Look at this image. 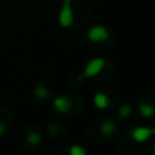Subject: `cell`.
Instances as JSON below:
<instances>
[{
    "label": "cell",
    "instance_id": "6da1fadb",
    "mask_svg": "<svg viewBox=\"0 0 155 155\" xmlns=\"http://www.w3.org/2000/svg\"><path fill=\"white\" fill-rule=\"evenodd\" d=\"M106 65V60L104 57H95V59L90 60V61L86 64L84 71H83V78L88 79V78H94L97 76Z\"/></svg>",
    "mask_w": 155,
    "mask_h": 155
},
{
    "label": "cell",
    "instance_id": "7a4b0ae2",
    "mask_svg": "<svg viewBox=\"0 0 155 155\" xmlns=\"http://www.w3.org/2000/svg\"><path fill=\"white\" fill-rule=\"evenodd\" d=\"M110 33L102 25H95V26L90 27L87 30V38L91 42H104V41L109 40Z\"/></svg>",
    "mask_w": 155,
    "mask_h": 155
},
{
    "label": "cell",
    "instance_id": "3957f363",
    "mask_svg": "<svg viewBox=\"0 0 155 155\" xmlns=\"http://www.w3.org/2000/svg\"><path fill=\"white\" fill-rule=\"evenodd\" d=\"M59 22L63 27H71L74 25V11L71 0H64V4L59 14Z\"/></svg>",
    "mask_w": 155,
    "mask_h": 155
},
{
    "label": "cell",
    "instance_id": "277c9868",
    "mask_svg": "<svg viewBox=\"0 0 155 155\" xmlns=\"http://www.w3.org/2000/svg\"><path fill=\"white\" fill-rule=\"evenodd\" d=\"M154 135V129L153 128H147V127H137L132 131V139L137 143H143L147 139H150Z\"/></svg>",
    "mask_w": 155,
    "mask_h": 155
},
{
    "label": "cell",
    "instance_id": "5b68a950",
    "mask_svg": "<svg viewBox=\"0 0 155 155\" xmlns=\"http://www.w3.org/2000/svg\"><path fill=\"white\" fill-rule=\"evenodd\" d=\"M53 107L57 113L64 114V113H67L68 110H70L71 102L65 95H60V97H57V98L53 99Z\"/></svg>",
    "mask_w": 155,
    "mask_h": 155
},
{
    "label": "cell",
    "instance_id": "8992f818",
    "mask_svg": "<svg viewBox=\"0 0 155 155\" xmlns=\"http://www.w3.org/2000/svg\"><path fill=\"white\" fill-rule=\"evenodd\" d=\"M93 102H94V105H95V107L104 110V109H106V107L109 106L110 99L105 93H97L95 95H94V98H93Z\"/></svg>",
    "mask_w": 155,
    "mask_h": 155
},
{
    "label": "cell",
    "instance_id": "52a82bcc",
    "mask_svg": "<svg viewBox=\"0 0 155 155\" xmlns=\"http://www.w3.org/2000/svg\"><path fill=\"white\" fill-rule=\"evenodd\" d=\"M139 113L142 117L148 118V117H153L154 116V107L148 104H140L139 105Z\"/></svg>",
    "mask_w": 155,
    "mask_h": 155
},
{
    "label": "cell",
    "instance_id": "ba28073f",
    "mask_svg": "<svg viewBox=\"0 0 155 155\" xmlns=\"http://www.w3.org/2000/svg\"><path fill=\"white\" fill-rule=\"evenodd\" d=\"M114 129H116V123L114 121H105L104 124L101 125V132L104 135H112L113 132H114Z\"/></svg>",
    "mask_w": 155,
    "mask_h": 155
},
{
    "label": "cell",
    "instance_id": "9c48e42d",
    "mask_svg": "<svg viewBox=\"0 0 155 155\" xmlns=\"http://www.w3.org/2000/svg\"><path fill=\"white\" fill-rule=\"evenodd\" d=\"M34 94H35V97L40 98V99H45V98H48L49 97L48 90H46V87L44 84H37L34 87Z\"/></svg>",
    "mask_w": 155,
    "mask_h": 155
},
{
    "label": "cell",
    "instance_id": "30bf717a",
    "mask_svg": "<svg viewBox=\"0 0 155 155\" xmlns=\"http://www.w3.org/2000/svg\"><path fill=\"white\" fill-rule=\"evenodd\" d=\"M41 140H42V137L38 132H31V134L27 135V142L31 146H38L41 143Z\"/></svg>",
    "mask_w": 155,
    "mask_h": 155
},
{
    "label": "cell",
    "instance_id": "8fae6325",
    "mask_svg": "<svg viewBox=\"0 0 155 155\" xmlns=\"http://www.w3.org/2000/svg\"><path fill=\"white\" fill-rule=\"evenodd\" d=\"M70 154L71 155H86L87 154V151H86L84 147H82V146L79 144H74L70 147Z\"/></svg>",
    "mask_w": 155,
    "mask_h": 155
},
{
    "label": "cell",
    "instance_id": "7c38bea8",
    "mask_svg": "<svg viewBox=\"0 0 155 155\" xmlns=\"http://www.w3.org/2000/svg\"><path fill=\"white\" fill-rule=\"evenodd\" d=\"M132 113V107L129 105H123L118 110V118H125Z\"/></svg>",
    "mask_w": 155,
    "mask_h": 155
},
{
    "label": "cell",
    "instance_id": "4fadbf2b",
    "mask_svg": "<svg viewBox=\"0 0 155 155\" xmlns=\"http://www.w3.org/2000/svg\"><path fill=\"white\" fill-rule=\"evenodd\" d=\"M5 132H7V125L4 123H0V136H3Z\"/></svg>",
    "mask_w": 155,
    "mask_h": 155
}]
</instances>
